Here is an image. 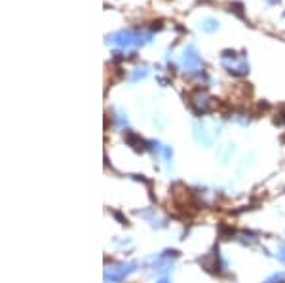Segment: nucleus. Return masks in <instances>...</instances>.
<instances>
[{"mask_svg": "<svg viewBox=\"0 0 285 283\" xmlns=\"http://www.w3.org/2000/svg\"><path fill=\"white\" fill-rule=\"evenodd\" d=\"M152 38V32L141 31V29H124L109 36V44H114L118 48H131V46H145Z\"/></svg>", "mask_w": 285, "mask_h": 283, "instance_id": "obj_1", "label": "nucleus"}, {"mask_svg": "<svg viewBox=\"0 0 285 283\" xmlns=\"http://www.w3.org/2000/svg\"><path fill=\"white\" fill-rule=\"evenodd\" d=\"M221 61L222 65L228 69V72L232 74H246L249 71V65H247L246 57L244 55H238L236 52L232 50H224L221 54Z\"/></svg>", "mask_w": 285, "mask_h": 283, "instance_id": "obj_2", "label": "nucleus"}, {"mask_svg": "<svg viewBox=\"0 0 285 283\" xmlns=\"http://www.w3.org/2000/svg\"><path fill=\"white\" fill-rule=\"evenodd\" d=\"M190 105H192V109L196 110V112H202V114H206L207 110H211V99L207 97V93L204 89H196L194 93L190 95Z\"/></svg>", "mask_w": 285, "mask_h": 283, "instance_id": "obj_3", "label": "nucleus"}, {"mask_svg": "<svg viewBox=\"0 0 285 283\" xmlns=\"http://www.w3.org/2000/svg\"><path fill=\"white\" fill-rule=\"evenodd\" d=\"M182 65H184V69L188 72H194L200 69V65H202V59H200L198 52L194 50L192 46H188L184 50V55H182Z\"/></svg>", "mask_w": 285, "mask_h": 283, "instance_id": "obj_4", "label": "nucleus"}, {"mask_svg": "<svg viewBox=\"0 0 285 283\" xmlns=\"http://www.w3.org/2000/svg\"><path fill=\"white\" fill-rule=\"evenodd\" d=\"M200 27H202V31L213 32V31H217L219 23H217V19H211V17H207V19H204V21L200 23Z\"/></svg>", "mask_w": 285, "mask_h": 283, "instance_id": "obj_5", "label": "nucleus"}, {"mask_svg": "<svg viewBox=\"0 0 285 283\" xmlns=\"http://www.w3.org/2000/svg\"><path fill=\"white\" fill-rule=\"evenodd\" d=\"M228 8H230V12H234V14H236L238 17H242V19H244V12H242V10H244V6H242V4H238V2H234V4H228Z\"/></svg>", "mask_w": 285, "mask_h": 283, "instance_id": "obj_6", "label": "nucleus"}, {"mask_svg": "<svg viewBox=\"0 0 285 283\" xmlns=\"http://www.w3.org/2000/svg\"><path fill=\"white\" fill-rule=\"evenodd\" d=\"M266 2H270V4H276V2H279V0H266Z\"/></svg>", "mask_w": 285, "mask_h": 283, "instance_id": "obj_7", "label": "nucleus"}]
</instances>
